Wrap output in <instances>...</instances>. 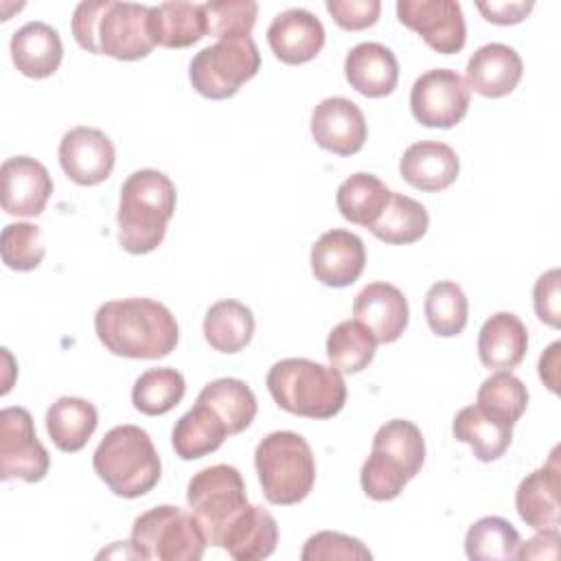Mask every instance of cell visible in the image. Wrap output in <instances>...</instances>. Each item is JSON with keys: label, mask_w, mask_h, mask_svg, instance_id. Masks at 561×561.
<instances>
[{"label": "cell", "mask_w": 561, "mask_h": 561, "mask_svg": "<svg viewBox=\"0 0 561 561\" xmlns=\"http://www.w3.org/2000/svg\"><path fill=\"white\" fill-rule=\"evenodd\" d=\"M94 331L110 353L129 359L167 357L180 340L175 316L151 298H121L101 305Z\"/></svg>", "instance_id": "obj_1"}, {"label": "cell", "mask_w": 561, "mask_h": 561, "mask_svg": "<svg viewBox=\"0 0 561 561\" xmlns=\"http://www.w3.org/2000/svg\"><path fill=\"white\" fill-rule=\"evenodd\" d=\"M72 35L92 55L136 61L153 50L149 7L114 0L79 2L72 13Z\"/></svg>", "instance_id": "obj_2"}, {"label": "cell", "mask_w": 561, "mask_h": 561, "mask_svg": "<svg viewBox=\"0 0 561 561\" xmlns=\"http://www.w3.org/2000/svg\"><path fill=\"white\" fill-rule=\"evenodd\" d=\"M175 213V186L162 171L140 169L127 175L118 199V243L129 254L153 252Z\"/></svg>", "instance_id": "obj_3"}, {"label": "cell", "mask_w": 561, "mask_h": 561, "mask_svg": "<svg viewBox=\"0 0 561 561\" xmlns=\"http://www.w3.org/2000/svg\"><path fill=\"white\" fill-rule=\"evenodd\" d=\"M265 383L280 410L305 419H331L346 403L342 373L305 357L276 362L270 368Z\"/></svg>", "instance_id": "obj_4"}, {"label": "cell", "mask_w": 561, "mask_h": 561, "mask_svg": "<svg viewBox=\"0 0 561 561\" xmlns=\"http://www.w3.org/2000/svg\"><path fill=\"white\" fill-rule=\"evenodd\" d=\"M423 462L425 440L421 430L405 419L386 421L377 430L370 456L362 465V489L375 502L394 500L421 471Z\"/></svg>", "instance_id": "obj_5"}, {"label": "cell", "mask_w": 561, "mask_h": 561, "mask_svg": "<svg viewBox=\"0 0 561 561\" xmlns=\"http://www.w3.org/2000/svg\"><path fill=\"white\" fill-rule=\"evenodd\" d=\"M94 473L118 497H140L160 480V456L149 434L138 425L112 427L92 456Z\"/></svg>", "instance_id": "obj_6"}, {"label": "cell", "mask_w": 561, "mask_h": 561, "mask_svg": "<svg viewBox=\"0 0 561 561\" xmlns=\"http://www.w3.org/2000/svg\"><path fill=\"white\" fill-rule=\"evenodd\" d=\"M254 467L267 502L291 506L302 502L316 482V460L309 443L289 430L272 432L254 449Z\"/></svg>", "instance_id": "obj_7"}, {"label": "cell", "mask_w": 561, "mask_h": 561, "mask_svg": "<svg viewBox=\"0 0 561 561\" xmlns=\"http://www.w3.org/2000/svg\"><path fill=\"white\" fill-rule=\"evenodd\" d=\"M208 541L193 513L160 504L138 515L131 526L129 548L138 559L199 561Z\"/></svg>", "instance_id": "obj_8"}, {"label": "cell", "mask_w": 561, "mask_h": 561, "mask_svg": "<svg viewBox=\"0 0 561 561\" xmlns=\"http://www.w3.org/2000/svg\"><path fill=\"white\" fill-rule=\"evenodd\" d=\"M186 502L204 528L208 546L221 548L226 530L248 506L245 482L239 469L230 465H213L188 480Z\"/></svg>", "instance_id": "obj_9"}, {"label": "cell", "mask_w": 561, "mask_h": 561, "mask_svg": "<svg viewBox=\"0 0 561 561\" xmlns=\"http://www.w3.org/2000/svg\"><path fill=\"white\" fill-rule=\"evenodd\" d=\"M261 68V55L252 37L217 39L195 53L188 66V79L197 94L221 101L239 92Z\"/></svg>", "instance_id": "obj_10"}, {"label": "cell", "mask_w": 561, "mask_h": 561, "mask_svg": "<svg viewBox=\"0 0 561 561\" xmlns=\"http://www.w3.org/2000/svg\"><path fill=\"white\" fill-rule=\"evenodd\" d=\"M50 467V456L39 443L33 416L13 405L0 412V476L2 480L39 482Z\"/></svg>", "instance_id": "obj_11"}, {"label": "cell", "mask_w": 561, "mask_h": 561, "mask_svg": "<svg viewBox=\"0 0 561 561\" xmlns=\"http://www.w3.org/2000/svg\"><path fill=\"white\" fill-rule=\"evenodd\" d=\"M410 110L421 125L449 129L458 125L469 110V88L456 70H427L412 83Z\"/></svg>", "instance_id": "obj_12"}, {"label": "cell", "mask_w": 561, "mask_h": 561, "mask_svg": "<svg viewBox=\"0 0 561 561\" xmlns=\"http://www.w3.org/2000/svg\"><path fill=\"white\" fill-rule=\"evenodd\" d=\"M397 15L440 55H454L467 42L465 15L454 0H399Z\"/></svg>", "instance_id": "obj_13"}, {"label": "cell", "mask_w": 561, "mask_h": 561, "mask_svg": "<svg viewBox=\"0 0 561 561\" xmlns=\"http://www.w3.org/2000/svg\"><path fill=\"white\" fill-rule=\"evenodd\" d=\"M116 151L112 140L96 127H72L59 142V164L79 186L105 182L114 169Z\"/></svg>", "instance_id": "obj_14"}, {"label": "cell", "mask_w": 561, "mask_h": 561, "mask_svg": "<svg viewBox=\"0 0 561 561\" xmlns=\"http://www.w3.org/2000/svg\"><path fill=\"white\" fill-rule=\"evenodd\" d=\"M53 193L48 169L31 156L7 158L0 167V202L7 215L37 217Z\"/></svg>", "instance_id": "obj_15"}, {"label": "cell", "mask_w": 561, "mask_h": 561, "mask_svg": "<svg viewBox=\"0 0 561 561\" xmlns=\"http://www.w3.org/2000/svg\"><path fill=\"white\" fill-rule=\"evenodd\" d=\"M311 136L322 149L335 156H353L364 147L368 136L364 112L351 99L329 96L311 112Z\"/></svg>", "instance_id": "obj_16"}, {"label": "cell", "mask_w": 561, "mask_h": 561, "mask_svg": "<svg viewBox=\"0 0 561 561\" xmlns=\"http://www.w3.org/2000/svg\"><path fill=\"white\" fill-rule=\"evenodd\" d=\"M366 265L364 241L342 228H333L311 245V272L327 287L353 285Z\"/></svg>", "instance_id": "obj_17"}, {"label": "cell", "mask_w": 561, "mask_h": 561, "mask_svg": "<svg viewBox=\"0 0 561 561\" xmlns=\"http://www.w3.org/2000/svg\"><path fill=\"white\" fill-rule=\"evenodd\" d=\"M561 467H559V447L552 449L548 462L530 471L515 491V508L533 530H552L559 528L561 504Z\"/></svg>", "instance_id": "obj_18"}, {"label": "cell", "mask_w": 561, "mask_h": 561, "mask_svg": "<svg viewBox=\"0 0 561 561\" xmlns=\"http://www.w3.org/2000/svg\"><path fill=\"white\" fill-rule=\"evenodd\" d=\"M353 316L375 335L377 344H390L397 342L405 331L410 309L399 287L377 280L366 285L355 296Z\"/></svg>", "instance_id": "obj_19"}, {"label": "cell", "mask_w": 561, "mask_h": 561, "mask_svg": "<svg viewBox=\"0 0 561 561\" xmlns=\"http://www.w3.org/2000/svg\"><path fill=\"white\" fill-rule=\"evenodd\" d=\"M267 44L283 64H307L324 46V26L307 9H287L270 22Z\"/></svg>", "instance_id": "obj_20"}, {"label": "cell", "mask_w": 561, "mask_h": 561, "mask_svg": "<svg viewBox=\"0 0 561 561\" xmlns=\"http://www.w3.org/2000/svg\"><path fill=\"white\" fill-rule=\"evenodd\" d=\"M524 64L515 48L506 44H484L467 61L465 83L469 90L486 99L511 94L522 81Z\"/></svg>", "instance_id": "obj_21"}, {"label": "cell", "mask_w": 561, "mask_h": 561, "mask_svg": "<svg viewBox=\"0 0 561 561\" xmlns=\"http://www.w3.org/2000/svg\"><path fill=\"white\" fill-rule=\"evenodd\" d=\"M460 171L456 151L438 140H421L410 145L399 162L401 178L425 193H438L449 188Z\"/></svg>", "instance_id": "obj_22"}, {"label": "cell", "mask_w": 561, "mask_h": 561, "mask_svg": "<svg viewBox=\"0 0 561 561\" xmlns=\"http://www.w3.org/2000/svg\"><path fill=\"white\" fill-rule=\"evenodd\" d=\"M344 77L359 94L381 99L397 88L399 64L388 46L379 42H362L346 53Z\"/></svg>", "instance_id": "obj_23"}, {"label": "cell", "mask_w": 561, "mask_h": 561, "mask_svg": "<svg viewBox=\"0 0 561 561\" xmlns=\"http://www.w3.org/2000/svg\"><path fill=\"white\" fill-rule=\"evenodd\" d=\"M13 66L20 75L31 79H46L57 72L64 46L59 33L46 22H26L18 28L9 44Z\"/></svg>", "instance_id": "obj_24"}, {"label": "cell", "mask_w": 561, "mask_h": 561, "mask_svg": "<svg viewBox=\"0 0 561 561\" xmlns=\"http://www.w3.org/2000/svg\"><path fill=\"white\" fill-rule=\"evenodd\" d=\"M528 351L526 324L511 311L493 313L478 333V355L489 370H513Z\"/></svg>", "instance_id": "obj_25"}, {"label": "cell", "mask_w": 561, "mask_h": 561, "mask_svg": "<svg viewBox=\"0 0 561 561\" xmlns=\"http://www.w3.org/2000/svg\"><path fill=\"white\" fill-rule=\"evenodd\" d=\"M149 35L156 46L186 48L208 35L206 9L197 2H162L149 7Z\"/></svg>", "instance_id": "obj_26"}, {"label": "cell", "mask_w": 561, "mask_h": 561, "mask_svg": "<svg viewBox=\"0 0 561 561\" xmlns=\"http://www.w3.org/2000/svg\"><path fill=\"white\" fill-rule=\"evenodd\" d=\"M278 543V526L270 511L248 504L224 535L221 548L237 561L267 559Z\"/></svg>", "instance_id": "obj_27"}, {"label": "cell", "mask_w": 561, "mask_h": 561, "mask_svg": "<svg viewBox=\"0 0 561 561\" xmlns=\"http://www.w3.org/2000/svg\"><path fill=\"white\" fill-rule=\"evenodd\" d=\"M99 425L96 408L81 397H59L46 410V432L59 451L75 454L85 447Z\"/></svg>", "instance_id": "obj_28"}, {"label": "cell", "mask_w": 561, "mask_h": 561, "mask_svg": "<svg viewBox=\"0 0 561 561\" xmlns=\"http://www.w3.org/2000/svg\"><path fill=\"white\" fill-rule=\"evenodd\" d=\"M230 436L226 423L206 403L195 405L178 419L171 432V443L182 460H195L217 451Z\"/></svg>", "instance_id": "obj_29"}, {"label": "cell", "mask_w": 561, "mask_h": 561, "mask_svg": "<svg viewBox=\"0 0 561 561\" xmlns=\"http://www.w3.org/2000/svg\"><path fill=\"white\" fill-rule=\"evenodd\" d=\"M454 438L467 443L473 456L482 462H493L508 449L513 440V427L484 414L478 405H467L454 416Z\"/></svg>", "instance_id": "obj_30"}, {"label": "cell", "mask_w": 561, "mask_h": 561, "mask_svg": "<svg viewBox=\"0 0 561 561\" xmlns=\"http://www.w3.org/2000/svg\"><path fill=\"white\" fill-rule=\"evenodd\" d=\"M254 335V316L239 300H219L204 316V337L219 353L243 351Z\"/></svg>", "instance_id": "obj_31"}, {"label": "cell", "mask_w": 561, "mask_h": 561, "mask_svg": "<svg viewBox=\"0 0 561 561\" xmlns=\"http://www.w3.org/2000/svg\"><path fill=\"white\" fill-rule=\"evenodd\" d=\"M390 193L392 191L377 175L353 173L337 186L335 204L346 221L370 228L383 213Z\"/></svg>", "instance_id": "obj_32"}, {"label": "cell", "mask_w": 561, "mask_h": 561, "mask_svg": "<svg viewBox=\"0 0 561 561\" xmlns=\"http://www.w3.org/2000/svg\"><path fill=\"white\" fill-rule=\"evenodd\" d=\"M197 401L206 403L226 423L230 436L241 434L256 416V397L250 386L234 377H221L202 388Z\"/></svg>", "instance_id": "obj_33"}, {"label": "cell", "mask_w": 561, "mask_h": 561, "mask_svg": "<svg viewBox=\"0 0 561 561\" xmlns=\"http://www.w3.org/2000/svg\"><path fill=\"white\" fill-rule=\"evenodd\" d=\"M427 226L430 217L425 206L403 193L392 191L383 213L368 230L383 243L408 245L419 241L427 232Z\"/></svg>", "instance_id": "obj_34"}, {"label": "cell", "mask_w": 561, "mask_h": 561, "mask_svg": "<svg viewBox=\"0 0 561 561\" xmlns=\"http://www.w3.org/2000/svg\"><path fill=\"white\" fill-rule=\"evenodd\" d=\"M476 405L495 421L513 427L526 412L528 390L511 370H495L480 383Z\"/></svg>", "instance_id": "obj_35"}, {"label": "cell", "mask_w": 561, "mask_h": 561, "mask_svg": "<svg viewBox=\"0 0 561 561\" xmlns=\"http://www.w3.org/2000/svg\"><path fill=\"white\" fill-rule=\"evenodd\" d=\"M375 335L355 318L335 324L327 337V357L333 368L346 375L364 370L375 357Z\"/></svg>", "instance_id": "obj_36"}, {"label": "cell", "mask_w": 561, "mask_h": 561, "mask_svg": "<svg viewBox=\"0 0 561 561\" xmlns=\"http://www.w3.org/2000/svg\"><path fill=\"white\" fill-rule=\"evenodd\" d=\"M186 383L175 368H149L131 388V403L147 416H160L171 412L184 397Z\"/></svg>", "instance_id": "obj_37"}, {"label": "cell", "mask_w": 561, "mask_h": 561, "mask_svg": "<svg viewBox=\"0 0 561 561\" xmlns=\"http://www.w3.org/2000/svg\"><path fill=\"white\" fill-rule=\"evenodd\" d=\"M425 320L432 333L454 337L462 333L469 318V302L460 285L454 280H438L425 294Z\"/></svg>", "instance_id": "obj_38"}, {"label": "cell", "mask_w": 561, "mask_h": 561, "mask_svg": "<svg viewBox=\"0 0 561 561\" xmlns=\"http://www.w3.org/2000/svg\"><path fill=\"white\" fill-rule=\"evenodd\" d=\"M519 541V533L511 522L497 515H489L469 526L465 535V552L473 561L511 559L515 557Z\"/></svg>", "instance_id": "obj_39"}, {"label": "cell", "mask_w": 561, "mask_h": 561, "mask_svg": "<svg viewBox=\"0 0 561 561\" xmlns=\"http://www.w3.org/2000/svg\"><path fill=\"white\" fill-rule=\"evenodd\" d=\"M0 252L9 270H15V272L35 270L46 254L42 230L28 221L7 224L0 237Z\"/></svg>", "instance_id": "obj_40"}, {"label": "cell", "mask_w": 561, "mask_h": 561, "mask_svg": "<svg viewBox=\"0 0 561 561\" xmlns=\"http://www.w3.org/2000/svg\"><path fill=\"white\" fill-rule=\"evenodd\" d=\"M204 9L208 35L217 39L250 37L259 15V4L252 0H210L204 2Z\"/></svg>", "instance_id": "obj_41"}, {"label": "cell", "mask_w": 561, "mask_h": 561, "mask_svg": "<svg viewBox=\"0 0 561 561\" xmlns=\"http://www.w3.org/2000/svg\"><path fill=\"white\" fill-rule=\"evenodd\" d=\"M302 561H370L373 552L355 537L335 533V530H320L305 541L300 552Z\"/></svg>", "instance_id": "obj_42"}, {"label": "cell", "mask_w": 561, "mask_h": 561, "mask_svg": "<svg viewBox=\"0 0 561 561\" xmlns=\"http://www.w3.org/2000/svg\"><path fill=\"white\" fill-rule=\"evenodd\" d=\"M327 11L344 31H364L379 20V0H329Z\"/></svg>", "instance_id": "obj_43"}, {"label": "cell", "mask_w": 561, "mask_h": 561, "mask_svg": "<svg viewBox=\"0 0 561 561\" xmlns=\"http://www.w3.org/2000/svg\"><path fill=\"white\" fill-rule=\"evenodd\" d=\"M561 272L557 267L541 274L533 289V302L535 313L541 322H546L552 329L561 327Z\"/></svg>", "instance_id": "obj_44"}, {"label": "cell", "mask_w": 561, "mask_h": 561, "mask_svg": "<svg viewBox=\"0 0 561 561\" xmlns=\"http://www.w3.org/2000/svg\"><path fill=\"white\" fill-rule=\"evenodd\" d=\"M533 2H478V11L491 24H519L533 11Z\"/></svg>", "instance_id": "obj_45"}, {"label": "cell", "mask_w": 561, "mask_h": 561, "mask_svg": "<svg viewBox=\"0 0 561 561\" xmlns=\"http://www.w3.org/2000/svg\"><path fill=\"white\" fill-rule=\"evenodd\" d=\"M559 554V528L537 530L528 541H519L515 557L517 559H557Z\"/></svg>", "instance_id": "obj_46"}, {"label": "cell", "mask_w": 561, "mask_h": 561, "mask_svg": "<svg viewBox=\"0 0 561 561\" xmlns=\"http://www.w3.org/2000/svg\"><path fill=\"white\" fill-rule=\"evenodd\" d=\"M559 351L561 342H552L539 357V377L550 392H559Z\"/></svg>", "instance_id": "obj_47"}]
</instances>
